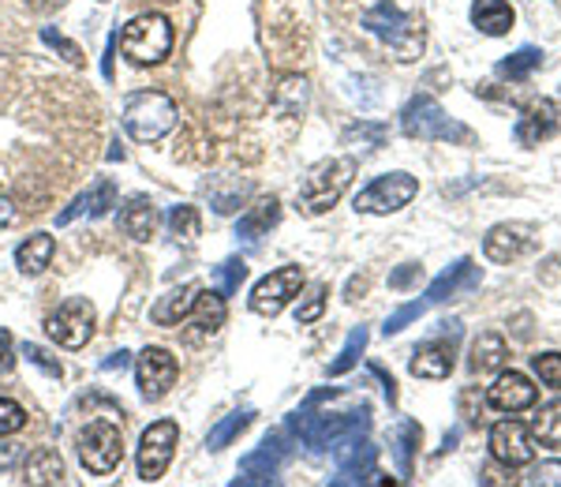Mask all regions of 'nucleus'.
Returning <instances> with one entry per match:
<instances>
[{
  "label": "nucleus",
  "instance_id": "22",
  "mask_svg": "<svg viewBox=\"0 0 561 487\" xmlns=\"http://www.w3.org/2000/svg\"><path fill=\"white\" fill-rule=\"evenodd\" d=\"M158 222H161V214L147 195H135V200L124 203L121 214H116V225H121V229L139 244H147L153 233H158Z\"/></svg>",
  "mask_w": 561,
  "mask_h": 487
},
{
  "label": "nucleus",
  "instance_id": "30",
  "mask_svg": "<svg viewBox=\"0 0 561 487\" xmlns=\"http://www.w3.org/2000/svg\"><path fill=\"white\" fill-rule=\"evenodd\" d=\"M251 420H255V412H251V409L229 412V417H225V420L210 431V435H206V450H210V454H217V450L232 446V443H237V439L243 435V431L251 428Z\"/></svg>",
  "mask_w": 561,
  "mask_h": 487
},
{
  "label": "nucleus",
  "instance_id": "10",
  "mask_svg": "<svg viewBox=\"0 0 561 487\" xmlns=\"http://www.w3.org/2000/svg\"><path fill=\"white\" fill-rule=\"evenodd\" d=\"M176 443H180V428L173 420L150 423V428L142 431V439H139V454H135L139 480H147V484L161 480L169 462H173V454H176Z\"/></svg>",
  "mask_w": 561,
  "mask_h": 487
},
{
  "label": "nucleus",
  "instance_id": "44",
  "mask_svg": "<svg viewBox=\"0 0 561 487\" xmlns=\"http://www.w3.org/2000/svg\"><path fill=\"white\" fill-rule=\"evenodd\" d=\"M528 484H536V487H561V462L536 465V473L528 476Z\"/></svg>",
  "mask_w": 561,
  "mask_h": 487
},
{
  "label": "nucleus",
  "instance_id": "7",
  "mask_svg": "<svg viewBox=\"0 0 561 487\" xmlns=\"http://www.w3.org/2000/svg\"><path fill=\"white\" fill-rule=\"evenodd\" d=\"M304 285H307V278L300 267H280L251 288L248 304H251V312L262 315V319H274V315H280L296 296L304 293Z\"/></svg>",
  "mask_w": 561,
  "mask_h": 487
},
{
  "label": "nucleus",
  "instance_id": "31",
  "mask_svg": "<svg viewBox=\"0 0 561 487\" xmlns=\"http://www.w3.org/2000/svg\"><path fill=\"white\" fill-rule=\"evenodd\" d=\"M539 68H542V49H536V45H520L517 53H510L505 60H497V76L513 79V83L528 79L531 71H539Z\"/></svg>",
  "mask_w": 561,
  "mask_h": 487
},
{
  "label": "nucleus",
  "instance_id": "6",
  "mask_svg": "<svg viewBox=\"0 0 561 487\" xmlns=\"http://www.w3.org/2000/svg\"><path fill=\"white\" fill-rule=\"evenodd\" d=\"M121 462H124L121 428L108 420H90L87 428L79 431V465H83L90 476H108L121 468Z\"/></svg>",
  "mask_w": 561,
  "mask_h": 487
},
{
  "label": "nucleus",
  "instance_id": "47",
  "mask_svg": "<svg viewBox=\"0 0 561 487\" xmlns=\"http://www.w3.org/2000/svg\"><path fill=\"white\" fill-rule=\"evenodd\" d=\"M26 457L23 443H0V468H15Z\"/></svg>",
  "mask_w": 561,
  "mask_h": 487
},
{
  "label": "nucleus",
  "instance_id": "17",
  "mask_svg": "<svg viewBox=\"0 0 561 487\" xmlns=\"http://www.w3.org/2000/svg\"><path fill=\"white\" fill-rule=\"evenodd\" d=\"M285 457H288L285 435H270L266 443L255 450V454L243 457L240 476L232 484H237V487L240 484H274L277 473H280V465H285Z\"/></svg>",
  "mask_w": 561,
  "mask_h": 487
},
{
  "label": "nucleus",
  "instance_id": "19",
  "mask_svg": "<svg viewBox=\"0 0 561 487\" xmlns=\"http://www.w3.org/2000/svg\"><path fill=\"white\" fill-rule=\"evenodd\" d=\"M479 267L472 263V259H460V263H454L449 270H442L438 278L431 282L427 288V304H446V301H454V296H465V293H472V288L479 285Z\"/></svg>",
  "mask_w": 561,
  "mask_h": 487
},
{
  "label": "nucleus",
  "instance_id": "24",
  "mask_svg": "<svg viewBox=\"0 0 561 487\" xmlns=\"http://www.w3.org/2000/svg\"><path fill=\"white\" fill-rule=\"evenodd\" d=\"M517 12H513L510 0H472V26L486 38H502L513 31Z\"/></svg>",
  "mask_w": 561,
  "mask_h": 487
},
{
  "label": "nucleus",
  "instance_id": "9",
  "mask_svg": "<svg viewBox=\"0 0 561 487\" xmlns=\"http://www.w3.org/2000/svg\"><path fill=\"white\" fill-rule=\"evenodd\" d=\"M415 195H420V180L412 173H386V177L370 180L364 192L356 195V211L359 214H397V211H404Z\"/></svg>",
  "mask_w": 561,
  "mask_h": 487
},
{
  "label": "nucleus",
  "instance_id": "45",
  "mask_svg": "<svg viewBox=\"0 0 561 487\" xmlns=\"http://www.w3.org/2000/svg\"><path fill=\"white\" fill-rule=\"evenodd\" d=\"M420 274H423L420 263H404L401 270H393V274H389V288H409V285L420 282Z\"/></svg>",
  "mask_w": 561,
  "mask_h": 487
},
{
  "label": "nucleus",
  "instance_id": "12",
  "mask_svg": "<svg viewBox=\"0 0 561 487\" xmlns=\"http://www.w3.org/2000/svg\"><path fill=\"white\" fill-rule=\"evenodd\" d=\"M180 375V364L169 349L161 346H147L139 356H135V378H139V390L147 401H161L169 390H173Z\"/></svg>",
  "mask_w": 561,
  "mask_h": 487
},
{
  "label": "nucleus",
  "instance_id": "42",
  "mask_svg": "<svg viewBox=\"0 0 561 487\" xmlns=\"http://www.w3.org/2000/svg\"><path fill=\"white\" fill-rule=\"evenodd\" d=\"M42 42L49 45V49H57V53H65V60L68 65H76V68H83V49H79L76 42H68L65 34H57L53 26H45L42 31Z\"/></svg>",
  "mask_w": 561,
  "mask_h": 487
},
{
  "label": "nucleus",
  "instance_id": "14",
  "mask_svg": "<svg viewBox=\"0 0 561 487\" xmlns=\"http://www.w3.org/2000/svg\"><path fill=\"white\" fill-rule=\"evenodd\" d=\"M491 457L497 465H510V468L531 465L536 462V439H531V431L524 423L502 420L491 428Z\"/></svg>",
  "mask_w": 561,
  "mask_h": 487
},
{
  "label": "nucleus",
  "instance_id": "15",
  "mask_svg": "<svg viewBox=\"0 0 561 487\" xmlns=\"http://www.w3.org/2000/svg\"><path fill=\"white\" fill-rule=\"evenodd\" d=\"M539 398V390L531 386V378L528 375H520V372H497V378L491 386H486V405L497 412H524V409H531Z\"/></svg>",
  "mask_w": 561,
  "mask_h": 487
},
{
  "label": "nucleus",
  "instance_id": "52",
  "mask_svg": "<svg viewBox=\"0 0 561 487\" xmlns=\"http://www.w3.org/2000/svg\"><path fill=\"white\" fill-rule=\"evenodd\" d=\"M12 222H15V203L8 195H0V229H8Z\"/></svg>",
  "mask_w": 561,
  "mask_h": 487
},
{
  "label": "nucleus",
  "instance_id": "1",
  "mask_svg": "<svg viewBox=\"0 0 561 487\" xmlns=\"http://www.w3.org/2000/svg\"><path fill=\"white\" fill-rule=\"evenodd\" d=\"M364 31L375 34L378 42L393 53V60L412 65L423 57V45H427V31H423L420 15H409L393 4V0H378L375 8L364 15Z\"/></svg>",
  "mask_w": 561,
  "mask_h": 487
},
{
  "label": "nucleus",
  "instance_id": "53",
  "mask_svg": "<svg viewBox=\"0 0 561 487\" xmlns=\"http://www.w3.org/2000/svg\"><path fill=\"white\" fill-rule=\"evenodd\" d=\"M370 372H375L378 378H382V386H386V398H389V405H393V401H397V383H393V375H386L378 364H370Z\"/></svg>",
  "mask_w": 561,
  "mask_h": 487
},
{
  "label": "nucleus",
  "instance_id": "38",
  "mask_svg": "<svg viewBox=\"0 0 561 487\" xmlns=\"http://www.w3.org/2000/svg\"><path fill=\"white\" fill-rule=\"evenodd\" d=\"M243 278H248V263H243L240 256L225 259L221 267H217V293L221 296H232L237 288L243 285Z\"/></svg>",
  "mask_w": 561,
  "mask_h": 487
},
{
  "label": "nucleus",
  "instance_id": "51",
  "mask_svg": "<svg viewBox=\"0 0 561 487\" xmlns=\"http://www.w3.org/2000/svg\"><path fill=\"white\" fill-rule=\"evenodd\" d=\"M116 42H121V34H108L105 60H102V76H105V79H113V53H116Z\"/></svg>",
  "mask_w": 561,
  "mask_h": 487
},
{
  "label": "nucleus",
  "instance_id": "28",
  "mask_svg": "<svg viewBox=\"0 0 561 487\" xmlns=\"http://www.w3.org/2000/svg\"><path fill=\"white\" fill-rule=\"evenodd\" d=\"M23 484L42 487V484H65V457L57 450H34L23 462Z\"/></svg>",
  "mask_w": 561,
  "mask_h": 487
},
{
  "label": "nucleus",
  "instance_id": "49",
  "mask_svg": "<svg viewBox=\"0 0 561 487\" xmlns=\"http://www.w3.org/2000/svg\"><path fill=\"white\" fill-rule=\"evenodd\" d=\"M128 364H131V353H124V349H121V353H113V356L102 360V372H124Z\"/></svg>",
  "mask_w": 561,
  "mask_h": 487
},
{
  "label": "nucleus",
  "instance_id": "5",
  "mask_svg": "<svg viewBox=\"0 0 561 487\" xmlns=\"http://www.w3.org/2000/svg\"><path fill=\"white\" fill-rule=\"evenodd\" d=\"M401 132L409 139H438V143H472V132L460 121H454L446 110L438 105V98L431 94H415L409 98V105L401 110Z\"/></svg>",
  "mask_w": 561,
  "mask_h": 487
},
{
  "label": "nucleus",
  "instance_id": "23",
  "mask_svg": "<svg viewBox=\"0 0 561 487\" xmlns=\"http://www.w3.org/2000/svg\"><path fill=\"white\" fill-rule=\"evenodd\" d=\"M113 203H116V184L105 177V180H98V184L90 188V192L76 195L68 211H60V214H57V225H71L76 218H83V214H90V218H102V214H105Z\"/></svg>",
  "mask_w": 561,
  "mask_h": 487
},
{
  "label": "nucleus",
  "instance_id": "11",
  "mask_svg": "<svg viewBox=\"0 0 561 487\" xmlns=\"http://www.w3.org/2000/svg\"><path fill=\"white\" fill-rule=\"evenodd\" d=\"M367 431H352V435H341L333 443V462H337V480L333 484H367L375 476V465H378V446L367 443Z\"/></svg>",
  "mask_w": 561,
  "mask_h": 487
},
{
  "label": "nucleus",
  "instance_id": "3",
  "mask_svg": "<svg viewBox=\"0 0 561 487\" xmlns=\"http://www.w3.org/2000/svg\"><path fill=\"white\" fill-rule=\"evenodd\" d=\"M352 177H356V158L345 155V158L319 161V166H314L311 173L304 177L300 192H296V200H300V211L311 214V218H319V214L333 211L341 195L348 192Z\"/></svg>",
  "mask_w": 561,
  "mask_h": 487
},
{
  "label": "nucleus",
  "instance_id": "54",
  "mask_svg": "<svg viewBox=\"0 0 561 487\" xmlns=\"http://www.w3.org/2000/svg\"><path fill=\"white\" fill-rule=\"evenodd\" d=\"M31 8H38V12H57L60 4H68V0H26Z\"/></svg>",
  "mask_w": 561,
  "mask_h": 487
},
{
  "label": "nucleus",
  "instance_id": "8",
  "mask_svg": "<svg viewBox=\"0 0 561 487\" xmlns=\"http://www.w3.org/2000/svg\"><path fill=\"white\" fill-rule=\"evenodd\" d=\"M94 304L83 301V296H71L68 304H60L57 312L45 319V333L49 341H57L60 349H83L90 338H94Z\"/></svg>",
  "mask_w": 561,
  "mask_h": 487
},
{
  "label": "nucleus",
  "instance_id": "39",
  "mask_svg": "<svg viewBox=\"0 0 561 487\" xmlns=\"http://www.w3.org/2000/svg\"><path fill=\"white\" fill-rule=\"evenodd\" d=\"M531 372H536L539 383H547L550 390H561V353H539V356H531Z\"/></svg>",
  "mask_w": 561,
  "mask_h": 487
},
{
  "label": "nucleus",
  "instance_id": "50",
  "mask_svg": "<svg viewBox=\"0 0 561 487\" xmlns=\"http://www.w3.org/2000/svg\"><path fill=\"white\" fill-rule=\"evenodd\" d=\"M483 484H517V476H513V468H505V473H497V468H483Z\"/></svg>",
  "mask_w": 561,
  "mask_h": 487
},
{
  "label": "nucleus",
  "instance_id": "40",
  "mask_svg": "<svg viewBox=\"0 0 561 487\" xmlns=\"http://www.w3.org/2000/svg\"><path fill=\"white\" fill-rule=\"evenodd\" d=\"M26 428V409L12 398H0V439L15 435V431Z\"/></svg>",
  "mask_w": 561,
  "mask_h": 487
},
{
  "label": "nucleus",
  "instance_id": "35",
  "mask_svg": "<svg viewBox=\"0 0 561 487\" xmlns=\"http://www.w3.org/2000/svg\"><path fill=\"white\" fill-rule=\"evenodd\" d=\"M169 233H173L176 240H187L192 244L198 233H203V218H198V211L195 206H187V203H180L169 211Z\"/></svg>",
  "mask_w": 561,
  "mask_h": 487
},
{
  "label": "nucleus",
  "instance_id": "13",
  "mask_svg": "<svg viewBox=\"0 0 561 487\" xmlns=\"http://www.w3.org/2000/svg\"><path fill=\"white\" fill-rule=\"evenodd\" d=\"M536 244H539L536 225H528V222H502V225H494V229L486 233L483 251H486V259H491V263H517V259L528 256Z\"/></svg>",
  "mask_w": 561,
  "mask_h": 487
},
{
  "label": "nucleus",
  "instance_id": "48",
  "mask_svg": "<svg viewBox=\"0 0 561 487\" xmlns=\"http://www.w3.org/2000/svg\"><path fill=\"white\" fill-rule=\"evenodd\" d=\"M12 364H15V341L8 330H0V372H8Z\"/></svg>",
  "mask_w": 561,
  "mask_h": 487
},
{
  "label": "nucleus",
  "instance_id": "55",
  "mask_svg": "<svg viewBox=\"0 0 561 487\" xmlns=\"http://www.w3.org/2000/svg\"><path fill=\"white\" fill-rule=\"evenodd\" d=\"M364 288H367L364 278H359V282H352V285H348V301H356V293H364Z\"/></svg>",
  "mask_w": 561,
  "mask_h": 487
},
{
  "label": "nucleus",
  "instance_id": "46",
  "mask_svg": "<svg viewBox=\"0 0 561 487\" xmlns=\"http://www.w3.org/2000/svg\"><path fill=\"white\" fill-rule=\"evenodd\" d=\"M479 412H483V398H479L476 386H468V390L460 394V417H468V423H476Z\"/></svg>",
  "mask_w": 561,
  "mask_h": 487
},
{
  "label": "nucleus",
  "instance_id": "26",
  "mask_svg": "<svg viewBox=\"0 0 561 487\" xmlns=\"http://www.w3.org/2000/svg\"><path fill=\"white\" fill-rule=\"evenodd\" d=\"M277 222H280V200L270 195V200H259L255 206H248V214H243L240 225H237V237L248 240V244H259Z\"/></svg>",
  "mask_w": 561,
  "mask_h": 487
},
{
  "label": "nucleus",
  "instance_id": "33",
  "mask_svg": "<svg viewBox=\"0 0 561 487\" xmlns=\"http://www.w3.org/2000/svg\"><path fill=\"white\" fill-rule=\"evenodd\" d=\"M423 443V428L415 420H404L397 428V465H401V476H412V457Z\"/></svg>",
  "mask_w": 561,
  "mask_h": 487
},
{
  "label": "nucleus",
  "instance_id": "32",
  "mask_svg": "<svg viewBox=\"0 0 561 487\" xmlns=\"http://www.w3.org/2000/svg\"><path fill=\"white\" fill-rule=\"evenodd\" d=\"M531 439L547 450H561V401L542 405L536 412V420H531Z\"/></svg>",
  "mask_w": 561,
  "mask_h": 487
},
{
  "label": "nucleus",
  "instance_id": "36",
  "mask_svg": "<svg viewBox=\"0 0 561 487\" xmlns=\"http://www.w3.org/2000/svg\"><path fill=\"white\" fill-rule=\"evenodd\" d=\"M341 143L345 147H364V150H375V147H382L386 143V124H375V121H359V124H352V128L341 135Z\"/></svg>",
  "mask_w": 561,
  "mask_h": 487
},
{
  "label": "nucleus",
  "instance_id": "20",
  "mask_svg": "<svg viewBox=\"0 0 561 487\" xmlns=\"http://www.w3.org/2000/svg\"><path fill=\"white\" fill-rule=\"evenodd\" d=\"M454 338L449 341H423L420 349L412 353V364L409 372L415 378H449V372H454Z\"/></svg>",
  "mask_w": 561,
  "mask_h": 487
},
{
  "label": "nucleus",
  "instance_id": "4",
  "mask_svg": "<svg viewBox=\"0 0 561 487\" xmlns=\"http://www.w3.org/2000/svg\"><path fill=\"white\" fill-rule=\"evenodd\" d=\"M121 49L135 68H153L173 53V23L161 12H142L121 31Z\"/></svg>",
  "mask_w": 561,
  "mask_h": 487
},
{
  "label": "nucleus",
  "instance_id": "34",
  "mask_svg": "<svg viewBox=\"0 0 561 487\" xmlns=\"http://www.w3.org/2000/svg\"><path fill=\"white\" fill-rule=\"evenodd\" d=\"M367 338H370L367 327H356V330H352V333H348V341H345V346H341L337 360H333V364H330V375H348L352 367L359 364V356H364Z\"/></svg>",
  "mask_w": 561,
  "mask_h": 487
},
{
  "label": "nucleus",
  "instance_id": "41",
  "mask_svg": "<svg viewBox=\"0 0 561 487\" xmlns=\"http://www.w3.org/2000/svg\"><path fill=\"white\" fill-rule=\"evenodd\" d=\"M23 356L31 360L34 367H42V372L49 375V378H65V364H60V360L53 356L49 349H42V346H34V341H26V346H23Z\"/></svg>",
  "mask_w": 561,
  "mask_h": 487
},
{
  "label": "nucleus",
  "instance_id": "43",
  "mask_svg": "<svg viewBox=\"0 0 561 487\" xmlns=\"http://www.w3.org/2000/svg\"><path fill=\"white\" fill-rule=\"evenodd\" d=\"M423 312H427V304H423V301H415V304H404V308H397V312L386 319V327H382V330H386V338H393V333H401L404 327H409V322L420 319Z\"/></svg>",
  "mask_w": 561,
  "mask_h": 487
},
{
  "label": "nucleus",
  "instance_id": "37",
  "mask_svg": "<svg viewBox=\"0 0 561 487\" xmlns=\"http://www.w3.org/2000/svg\"><path fill=\"white\" fill-rule=\"evenodd\" d=\"M325 301H330V285H311V293H307L300 301V308H296V322H304V327L319 322L325 312Z\"/></svg>",
  "mask_w": 561,
  "mask_h": 487
},
{
  "label": "nucleus",
  "instance_id": "16",
  "mask_svg": "<svg viewBox=\"0 0 561 487\" xmlns=\"http://www.w3.org/2000/svg\"><path fill=\"white\" fill-rule=\"evenodd\" d=\"M558 124H561V110L554 98H536V102L524 105L517 121V143L520 147H539V143H547L558 132Z\"/></svg>",
  "mask_w": 561,
  "mask_h": 487
},
{
  "label": "nucleus",
  "instance_id": "29",
  "mask_svg": "<svg viewBox=\"0 0 561 487\" xmlns=\"http://www.w3.org/2000/svg\"><path fill=\"white\" fill-rule=\"evenodd\" d=\"M307 98H311V87L304 76H280V83L274 87V110L280 116H304Z\"/></svg>",
  "mask_w": 561,
  "mask_h": 487
},
{
  "label": "nucleus",
  "instance_id": "27",
  "mask_svg": "<svg viewBox=\"0 0 561 487\" xmlns=\"http://www.w3.org/2000/svg\"><path fill=\"white\" fill-rule=\"evenodd\" d=\"M53 256H57V240H53L49 233H34V237H26L20 248H15V267L34 278L53 263Z\"/></svg>",
  "mask_w": 561,
  "mask_h": 487
},
{
  "label": "nucleus",
  "instance_id": "21",
  "mask_svg": "<svg viewBox=\"0 0 561 487\" xmlns=\"http://www.w3.org/2000/svg\"><path fill=\"white\" fill-rule=\"evenodd\" d=\"M198 282H187V285H180V288H169L165 296H161L158 304L150 308V322L153 327H180V322L192 315L195 308V301H198Z\"/></svg>",
  "mask_w": 561,
  "mask_h": 487
},
{
  "label": "nucleus",
  "instance_id": "2",
  "mask_svg": "<svg viewBox=\"0 0 561 487\" xmlns=\"http://www.w3.org/2000/svg\"><path fill=\"white\" fill-rule=\"evenodd\" d=\"M180 110L169 94L161 90H135L124 98V132L135 143H158L176 128Z\"/></svg>",
  "mask_w": 561,
  "mask_h": 487
},
{
  "label": "nucleus",
  "instance_id": "18",
  "mask_svg": "<svg viewBox=\"0 0 561 487\" xmlns=\"http://www.w3.org/2000/svg\"><path fill=\"white\" fill-rule=\"evenodd\" d=\"M225 296L217 293V288H210V293H203L198 288V301H195V308L192 315L184 319V333H187V341H206V338H214L217 330L225 327Z\"/></svg>",
  "mask_w": 561,
  "mask_h": 487
},
{
  "label": "nucleus",
  "instance_id": "25",
  "mask_svg": "<svg viewBox=\"0 0 561 487\" xmlns=\"http://www.w3.org/2000/svg\"><path fill=\"white\" fill-rule=\"evenodd\" d=\"M505 364H510V346H505L502 333H494V330L479 333V338L472 341V356H468V367H472V375L502 372Z\"/></svg>",
  "mask_w": 561,
  "mask_h": 487
}]
</instances>
